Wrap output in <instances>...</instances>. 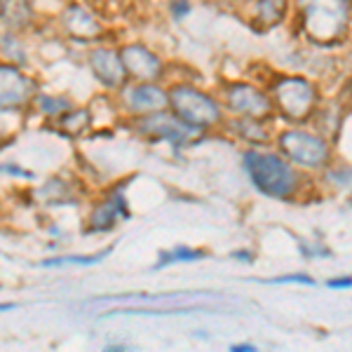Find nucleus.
Here are the masks:
<instances>
[{
	"mask_svg": "<svg viewBox=\"0 0 352 352\" xmlns=\"http://www.w3.org/2000/svg\"><path fill=\"white\" fill-rule=\"evenodd\" d=\"M300 31L312 45L333 47L348 38L350 0H298Z\"/></svg>",
	"mask_w": 352,
	"mask_h": 352,
	"instance_id": "obj_1",
	"label": "nucleus"
},
{
	"mask_svg": "<svg viewBox=\"0 0 352 352\" xmlns=\"http://www.w3.org/2000/svg\"><path fill=\"white\" fill-rule=\"evenodd\" d=\"M244 169L249 174V181L256 186V190L275 197V200H289L298 190V172L287 157L277 155V153L247 151L244 153Z\"/></svg>",
	"mask_w": 352,
	"mask_h": 352,
	"instance_id": "obj_2",
	"label": "nucleus"
},
{
	"mask_svg": "<svg viewBox=\"0 0 352 352\" xmlns=\"http://www.w3.org/2000/svg\"><path fill=\"white\" fill-rule=\"evenodd\" d=\"M272 109L282 113L289 122H305L317 111V87L300 76H282L270 85Z\"/></svg>",
	"mask_w": 352,
	"mask_h": 352,
	"instance_id": "obj_3",
	"label": "nucleus"
},
{
	"mask_svg": "<svg viewBox=\"0 0 352 352\" xmlns=\"http://www.w3.org/2000/svg\"><path fill=\"white\" fill-rule=\"evenodd\" d=\"M167 99L174 116L190 127L200 129V132L217 127L223 120V109L219 101L212 94L192 87V85H179L172 92H167Z\"/></svg>",
	"mask_w": 352,
	"mask_h": 352,
	"instance_id": "obj_4",
	"label": "nucleus"
},
{
	"mask_svg": "<svg viewBox=\"0 0 352 352\" xmlns=\"http://www.w3.org/2000/svg\"><path fill=\"white\" fill-rule=\"evenodd\" d=\"M282 157L303 169H324L331 160V146L324 136L303 129H287L277 136Z\"/></svg>",
	"mask_w": 352,
	"mask_h": 352,
	"instance_id": "obj_5",
	"label": "nucleus"
},
{
	"mask_svg": "<svg viewBox=\"0 0 352 352\" xmlns=\"http://www.w3.org/2000/svg\"><path fill=\"white\" fill-rule=\"evenodd\" d=\"M134 129L141 136H148V139H155V141H167V144H172V146H188L202 136L200 129L190 127V124H186L184 120H179L174 113H167V111L148 113V116H136Z\"/></svg>",
	"mask_w": 352,
	"mask_h": 352,
	"instance_id": "obj_6",
	"label": "nucleus"
},
{
	"mask_svg": "<svg viewBox=\"0 0 352 352\" xmlns=\"http://www.w3.org/2000/svg\"><path fill=\"white\" fill-rule=\"evenodd\" d=\"M38 94V82L16 64H0V111L24 109Z\"/></svg>",
	"mask_w": 352,
	"mask_h": 352,
	"instance_id": "obj_7",
	"label": "nucleus"
},
{
	"mask_svg": "<svg viewBox=\"0 0 352 352\" xmlns=\"http://www.w3.org/2000/svg\"><path fill=\"white\" fill-rule=\"evenodd\" d=\"M226 106L230 113L240 118H249V120H261L272 116V101L263 89L254 87L247 82H235L226 92Z\"/></svg>",
	"mask_w": 352,
	"mask_h": 352,
	"instance_id": "obj_8",
	"label": "nucleus"
},
{
	"mask_svg": "<svg viewBox=\"0 0 352 352\" xmlns=\"http://www.w3.org/2000/svg\"><path fill=\"white\" fill-rule=\"evenodd\" d=\"M120 59L122 66L127 71V78H134L139 82H155L162 78L164 66L160 61V56L155 52H151L146 45L132 43L127 47L120 50Z\"/></svg>",
	"mask_w": 352,
	"mask_h": 352,
	"instance_id": "obj_9",
	"label": "nucleus"
},
{
	"mask_svg": "<svg viewBox=\"0 0 352 352\" xmlns=\"http://www.w3.org/2000/svg\"><path fill=\"white\" fill-rule=\"evenodd\" d=\"M59 24L64 28L66 36L78 43H92L104 33V26H101V21L96 19V14L80 3L68 5L64 12H61Z\"/></svg>",
	"mask_w": 352,
	"mask_h": 352,
	"instance_id": "obj_10",
	"label": "nucleus"
},
{
	"mask_svg": "<svg viewBox=\"0 0 352 352\" xmlns=\"http://www.w3.org/2000/svg\"><path fill=\"white\" fill-rule=\"evenodd\" d=\"M87 64L92 68V76L104 85L106 89H122L127 82V71L122 66L120 52L111 47H96L89 52Z\"/></svg>",
	"mask_w": 352,
	"mask_h": 352,
	"instance_id": "obj_11",
	"label": "nucleus"
},
{
	"mask_svg": "<svg viewBox=\"0 0 352 352\" xmlns=\"http://www.w3.org/2000/svg\"><path fill=\"white\" fill-rule=\"evenodd\" d=\"M122 104L127 106V111L132 116H148V113L169 109L167 92L162 87H157L155 82H139L127 87L122 92Z\"/></svg>",
	"mask_w": 352,
	"mask_h": 352,
	"instance_id": "obj_12",
	"label": "nucleus"
},
{
	"mask_svg": "<svg viewBox=\"0 0 352 352\" xmlns=\"http://www.w3.org/2000/svg\"><path fill=\"white\" fill-rule=\"evenodd\" d=\"M127 217H129V212H127V202H124L122 190H116L92 212V217H89V232H109L116 228L118 221H122Z\"/></svg>",
	"mask_w": 352,
	"mask_h": 352,
	"instance_id": "obj_13",
	"label": "nucleus"
},
{
	"mask_svg": "<svg viewBox=\"0 0 352 352\" xmlns=\"http://www.w3.org/2000/svg\"><path fill=\"white\" fill-rule=\"evenodd\" d=\"M36 21L31 0H0V24L10 33H24Z\"/></svg>",
	"mask_w": 352,
	"mask_h": 352,
	"instance_id": "obj_14",
	"label": "nucleus"
},
{
	"mask_svg": "<svg viewBox=\"0 0 352 352\" xmlns=\"http://www.w3.org/2000/svg\"><path fill=\"white\" fill-rule=\"evenodd\" d=\"M289 12V0H256L254 3L252 26L258 33L280 26Z\"/></svg>",
	"mask_w": 352,
	"mask_h": 352,
	"instance_id": "obj_15",
	"label": "nucleus"
},
{
	"mask_svg": "<svg viewBox=\"0 0 352 352\" xmlns=\"http://www.w3.org/2000/svg\"><path fill=\"white\" fill-rule=\"evenodd\" d=\"M56 124L66 136H80L92 127V116H89L87 109H73L71 106L66 113H61Z\"/></svg>",
	"mask_w": 352,
	"mask_h": 352,
	"instance_id": "obj_16",
	"label": "nucleus"
},
{
	"mask_svg": "<svg viewBox=\"0 0 352 352\" xmlns=\"http://www.w3.org/2000/svg\"><path fill=\"white\" fill-rule=\"evenodd\" d=\"M113 252V247H106L104 252L92 254V256H59V258H47L43 261V268H64V265H96L101 263L109 254Z\"/></svg>",
	"mask_w": 352,
	"mask_h": 352,
	"instance_id": "obj_17",
	"label": "nucleus"
},
{
	"mask_svg": "<svg viewBox=\"0 0 352 352\" xmlns=\"http://www.w3.org/2000/svg\"><path fill=\"white\" fill-rule=\"evenodd\" d=\"M31 104H36V109L50 118H59L61 113L71 109V101L64 99V96H52V94H36Z\"/></svg>",
	"mask_w": 352,
	"mask_h": 352,
	"instance_id": "obj_18",
	"label": "nucleus"
},
{
	"mask_svg": "<svg viewBox=\"0 0 352 352\" xmlns=\"http://www.w3.org/2000/svg\"><path fill=\"white\" fill-rule=\"evenodd\" d=\"M200 258H204V252H200V249L174 247L172 252L160 254V263H157V268H162V265H169V263H188V261H200Z\"/></svg>",
	"mask_w": 352,
	"mask_h": 352,
	"instance_id": "obj_19",
	"label": "nucleus"
},
{
	"mask_svg": "<svg viewBox=\"0 0 352 352\" xmlns=\"http://www.w3.org/2000/svg\"><path fill=\"white\" fill-rule=\"evenodd\" d=\"M0 47H3V54L8 56L10 64H24L26 61V52H16V50H24L19 43V38H16V33H5L3 38H0Z\"/></svg>",
	"mask_w": 352,
	"mask_h": 352,
	"instance_id": "obj_20",
	"label": "nucleus"
},
{
	"mask_svg": "<svg viewBox=\"0 0 352 352\" xmlns=\"http://www.w3.org/2000/svg\"><path fill=\"white\" fill-rule=\"evenodd\" d=\"M232 124H235V129L249 141V144H263V141H268V132L263 129L261 120H249L252 127H247V120H244V118H242V120H237V122H232Z\"/></svg>",
	"mask_w": 352,
	"mask_h": 352,
	"instance_id": "obj_21",
	"label": "nucleus"
},
{
	"mask_svg": "<svg viewBox=\"0 0 352 352\" xmlns=\"http://www.w3.org/2000/svg\"><path fill=\"white\" fill-rule=\"evenodd\" d=\"M270 285H315L312 277L308 275H285V277H275V280H268Z\"/></svg>",
	"mask_w": 352,
	"mask_h": 352,
	"instance_id": "obj_22",
	"label": "nucleus"
},
{
	"mask_svg": "<svg viewBox=\"0 0 352 352\" xmlns=\"http://www.w3.org/2000/svg\"><path fill=\"white\" fill-rule=\"evenodd\" d=\"M188 12H190L188 0H174V3H172V14L176 16V19H184Z\"/></svg>",
	"mask_w": 352,
	"mask_h": 352,
	"instance_id": "obj_23",
	"label": "nucleus"
},
{
	"mask_svg": "<svg viewBox=\"0 0 352 352\" xmlns=\"http://www.w3.org/2000/svg\"><path fill=\"white\" fill-rule=\"evenodd\" d=\"M350 277H338V280H331V282H327V287L329 289H350Z\"/></svg>",
	"mask_w": 352,
	"mask_h": 352,
	"instance_id": "obj_24",
	"label": "nucleus"
},
{
	"mask_svg": "<svg viewBox=\"0 0 352 352\" xmlns=\"http://www.w3.org/2000/svg\"><path fill=\"white\" fill-rule=\"evenodd\" d=\"M230 350H232V352H254V350H256V345H252V343H240V345H232Z\"/></svg>",
	"mask_w": 352,
	"mask_h": 352,
	"instance_id": "obj_25",
	"label": "nucleus"
},
{
	"mask_svg": "<svg viewBox=\"0 0 352 352\" xmlns=\"http://www.w3.org/2000/svg\"><path fill=\"white\" fill-rule=\"evenodd\" d=\"M16 308V303H0V312H5V310H14Z\"/></svg>",
	"mask_w": 352,
	"mask_h": 352,
	"instance_id": "obj_26",
	"label": "nucleus"
},
{
	"mask_svg": "<svg viewBox=\"0 0 352 352\" xmlns=\"http://www.w3.org/2000/svg\"><path fill=\"white\" fill-rule=\"evenodd\" d=\"M0 139H3V132H0Z\"/></svg>",
	"mask_w": 352,
	"mask_h": 352,
	"instance_id": "obj_27",
	"label": "nucleus"
}]
</instances>
